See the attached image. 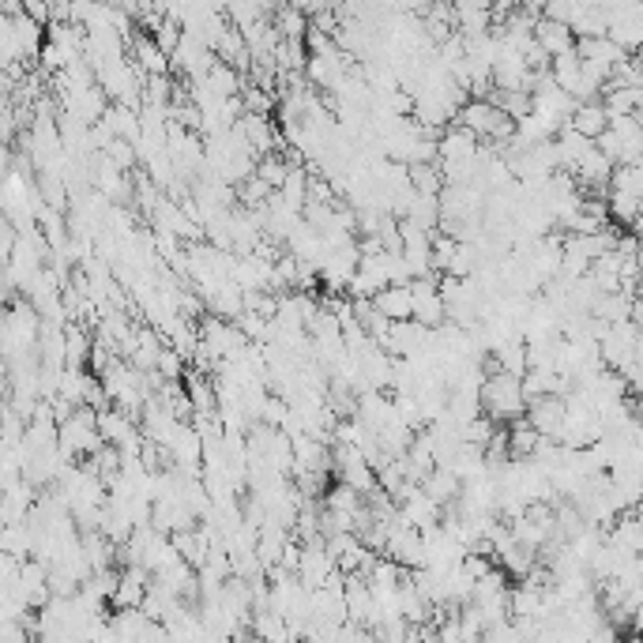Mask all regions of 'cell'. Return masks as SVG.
<instances>
[{
    "label": "cell",
    "instance_id": "1",
    "mask_svg": "<svg viewBox=\"0 0 643 643\" xmlns=\"http://www.w3.org/2000/svg\"><path fill=\"white\" fill-rule=\"evenodd\" d=\"M482 407H486V414H493V418L504 425L516 422L519 414H527L523 377H519V373H508V369L489 373L486 384H482Z\"/></svg>",
    "mask_w": 643,
    "mask_h": 643
},
{
    "label": "cell",
    "instance_id": "2",
    "mask_svg": "<svg viewBox=\"0 0 643 643\" xmlns=\"http://www.w3.org/2000/svg\"><path fill=\"white\" fill-rule=\"evenodd\" d=\"M106 440H102V429H98V410L95 407H83L72 414V418H64L61 422V448L64 455H72V459H87V455H95Z\"/></svg>",
    "mask_w": 643,
    "mask_h": 643
},
{
    "label": "cell",
    "instance_id": "3",
    "mask_svg": "<svg viewBox=\"0 0 643 643\" xmlns=\"http://www.w3.org/2000/svg\"><path fill=\"white\" fill-rule=\"evenodd\" d=\"M410 290H414V320L422 328H444L448 324V301L440 294V275L410 279Z\"/></svg>",
    "mask_w": 643,
    "mask_h": 643
},
{
    "label": "cell",
    "instance_id": "4",
    "mask_svg": "<svg viewBox=\"0 0 643 643\" xmlns=\"http://www.w3.org/2000/svg\"><path fill=\"white\" fill-rule=\"evenodd\" d=\"M527 418H531L546 437H561V429L568 422V395L565 392H549L538 399H527Z\"/></svg>",
    "mask_w": 643,
    "mask_h": 643
},
{
    "label": "cell",
    "instance_id": "5",
    "mask_svg": "<svg viewBox=\"0 0 643 643\" xmlns=\"http://www.w3.org/2000/svg\"><path fill=\"white\" fill-rule=\"evenodd\" d=\"M482 136L467 125H448L440 132V162H478Z\"/></svg>",
    "mask_w": 643,
    "mask_h": 643
},
{
    "label": "cell",
    "instance_id": "6",
    "mask_svg": "<svg viewBox=\"0 0 643 643\" xmlns=\"http://www.w3.org/2000/svg\"><path fill=\"white\" fill-rule=\"evenodd\" d=\"M568 125L576 128V132H583V136L598 140V136L613 125V113L602 98H583V102H576V110H572V117H568Z\"/></svg>",
    "mask_w": 643,
    "mask_h": 643
},
{
    "label": "cell",
    "instance_id": "7",
    "mask_svg": "<svg viewBox=\"0 0 643 643\" xmlns=\"http://www.w3.org/2000/svg\"><path fill=\"white\" fill-rule=\"evenodd\" d=\"M534 42L546 49L549 57H561V53H568V49H576V31H572V23L542 16L538 23H534Z\"/></svg>",
    "mask_w": 643,
    "mask_h": 643
},
{
    "label": "cell",
    "instance_id": "8",
    "mask_svg": "<svg viewBox=\"0 0 643 643\" xmlns=\"http://www.w3.org/2000/svg\"><path fill=\"white\" fill-rule=\"evenodd\" d=\"M373 305L388 320H414V290H410V283H388L384 290H377Z\"/></svg>",
    "mask_w": 643,
    "mask_h": 643
},
{
    "label": "cell",
    "instance_id": "9",
    "mask_svg": "<svg viewBox=\"0 0 643 643\" xmlns=\"http://www.w3.org/2000/svg\"><path fill=\"white\" fill-rule=\"evenodd\" d=\"M422 489L437 504H452V501H459V493H463V478L455 474L452 463H437V467L429 471V478L422 482Z\"/></svg>",
    "mask_w": 643,
    "mask_h": 643
},
{
    "label": "cell",
    "instance_id": "10",
    "mask_svg": "<svg viewBox=\"0 0 643 643\" xmlns=\"http://www.w3.org/2000/svg\"><path fill=\"white\" fill-rule=\"evenodd\" d=\"M407 177H410V189L418 196H440L448 189V177H444V166L437 162H407Z\"/></svg>",
    "mask_w": 643,
    "mask_h": 643
},
{
    "label": "cell",
    "instance_id": "11",
    "mask_svg": "<svg viewBox=\"0 0 643 643\" xmlns=\"http://www.w3.org/2000/svg\"><path fill=\"white\" fill-rule=\"evenodd\" d=\"M549 76L557 87H565L568 95L580 102V87H583V57L576 49H568L561 57H553V68H549Z\"/></svg>",
    "mask_w": 643,
    "mask_h": 643
},
{
    "label": "cell",
    "instance_id": "12",
    "mask_svg": "<svg viewBox=\"0 0 643 643\" xmlns=\"http://www.w3.org/2000/svg\"><path fill=\"white\" fill-rule=\"evenodd\" d=\"M542 437H546V433H542L527 414H519L516 422H508V444H512V455H516V459H534Z\"/></svg>",
    "mask_w": 643,
    "mask_h": 643
},
{
    "label": "cell",
    "instance_id": "13",
    "mask_svg": "<svg viewBox=\"0 0 643 643\" xmlns=\"http://www.w3.org/2000/svg\"><path fill=\"white\" fill-rule=\"evenodd\" d=\"M271 23H275V31L283 34V38H294V42H301L305 34H309V27H313V16L305 12V8H298V4H279L275 8V16H271Z\"/></svg>",
    "mask_w": 643,
    "mask_h": 643
},
{
    "label": "cell",
    "instance_id": "14",
    "mask_svg": "<svg viewBox=\"0 0 643 643\" xmlns=\"http://www.w3.org/2000/svg\"><path fill=\"white\" fill-rule=\"evenodd\" d=\"M42 27H46V23H38V19L27 16V12L12 19V31H16V46L19 53H23V61H34V57L42 53V46H46V42H42Z\"/></svg>",
    "mask_w": 643,
    "mask_h": 643
},
{
    "label": "cell",
    "instance_id": "15",
    "mask_svg": "<svg viewBox=\"0 0 643 643\" xmlns=\"http://www.w3.org/2000/svg\"><path fill=\"white\" fill-rule=\"evenodd\" d=\"M207 87L222 98H234L245 91V79H241V68H234L230 61H215L211 64V72H207Z\"/></svg>",
    "mask_w": 643,
    "mask_h": 643
},
{
    "label": "cell",
    "instance_id": "16",
    "mask_svg": "<svg viewBox=\"0 0 643 643\" xmlns=\"http://www.w3.org/2000/svg\"><path fill=\"white\" fill-rule=\"evenodd\" d=\"M290 170H294V166H290V158H286L283 151H267V155L256 158V173L264 177L271 189H283V181L290 177Z\"/></svg>",
    "mask_w": 643,
    "mask_h": 643
},
{
    "label": "cell",
    "instance_id": "17",
    "mask_svg": "<svg viewBox=\"0 0 643 643\" xmlns=\"http://www.w3.org/2000/svg\"><path fill=\"white\" fill-rule=\"evenodd\" d=\"M279 196H283V200L294 207V211H305V204H309V170H305V166H294V170H290V177L283 181Z\"/></svg>",
    "mask_w": 643,
    "mask_h": 643
},
{
    "label": "cell",
    "instance_id": "18",
    "mask_svg": "<svg viewBox=\"0 0 643 643\" xmlns=\"http://www.w3.org/2000/svg\"><path fill=\"white\" fill-rule=\"evenodd\" d=\"M489 98H493L508 117H516V121H527L534 113V91H493Z\"/></svg>",
    "mask_w": 643,
    "mask_h": 643
},
{
    "label": "cell",
    "instance_id": "19",
    "mask_svg": "<svg viewBox=\"0 0 643 643\" xmlns=\"http://www.w3.org/2000/svg\"><path fill=\"white\" fill-rule=\"evenodd\" d=\"M271 192H275V189L267 185L260 173H249V177H245V181L237 185V204H241V207H252V211H256V207H267V200H271Z\"/></svg>",
    "mask_w": 643,
    "mask_h": 643
},
{
    "label": "cell",
    "instance_id": "20",
    "mask_svg": "<svg viewBox=\"0 0 643 643\" xmlns=\"http://www.w3.org/2000/svg\"><path fill=\"white\" fill-rule=\"evenodd\" d=\"M185 358H189V354H185V350H177V346L173 343H166L162 346V354H158V373H162V377L166 380H185V373H189V369H185Z\"/></svg>",
    "mask_w": 643,
    "mask_h": 643
},
{
    "label": "cell",
    "instance_id": "21",
    "mask_svg": "<svg viewBox=\"0 0 643 643\" xmlns=\"http://www.w3.org/2000/svg\"><path fill=\"white\" fill-rule=\"evenodd\" d=\"M241 98H245V113H275V106H279V95L256 87V83H245Z\"/></svg>",
    "mask_w": 643,
    "mask_h": 643
},
{
    "label": "cell",
    "instance_id": "22",
    "mask_svg": "<svg viewBox=\"0 0 643 643\" xmlns=\"http://www.w3.org/2000/svg\"><path fill=\"white\" fill-rule=\"evenodd\" d=\"M455 249H459V237L444 234V230H437V234H433V271H437V275H444V271L452 267Z\"/></svg>",
    "mask_w": 643,
    "mask_h": 643
},
{
    "label": "cell",
    "instance_id": "23",
    "mask_svg": "<svg viewBox=\"0 0 643 643\" xmlns=\"http://www.w3.org/2000/svg\"><path fill=\"white\" fill-rule=\"evenodd\" d=\"M474 271H478V252H474L471 241H459V249L452 256V267L444 271V275H455V279H471Z\"/></svg>",
    "mask_w": 643,
    "mask_h": 643
},
{
    "label": "cell",
    "instance_id": "24",
    "mask_svg": "<svg viewBox=\"0 0 643 643\" xmlns=\"http://www.w3.org/2000/svg\"><path fill=\"white\" fill-rule=\"evenodd\" d=\"M621 373H625V384H628V399L643 407V361H628Z\"/></svg>",
    "mask_w": 643,
    "mask_h": 643
},
{
    "label": "cell",
    "instance_id": "25",
    "mask_svg": "<svg viewBox=\"0 0 643 643\" xmlns=\"http://www.w3.org/2000/svg\"><path fill=\"white\" fill-rule=\"evenodd\" d=\"M598 151H602V155L606 158H613V162H621V155H625V147H621V136H617V128H606V132H602V136H598Z\"/></svg>",
    "mask_w": 643,
    "mask_h": 643
},
{
    "label": "cell",
    "instance_id": "26",
    "mask_svg": "<svg viewBox=\"0 0 643 643\" xmlns=\"http://www.w3.org/2000/svg\"><path fill=\"white\" fill-rule=\"evenodd\" d=\"M632 320H636V328H640V339H643V298H636V305H632Z\"/></svg>",
    "mask_w": 643,
    "mask_h": 643
},
{
    "label": "cell",
    "instance_id": "27",
    "mask_svg": "<svg viewBox=\"0 0 643 643\" xmlns=\"http://www.w3.org/2000/svg\"><path fill=\"white\" fill-rule=\"evenodd\" d=\"M640 222H643V196H640Z\"/></svg>",
    "mask_w": 643,
    "mask_h": 643
}]
</instances>
